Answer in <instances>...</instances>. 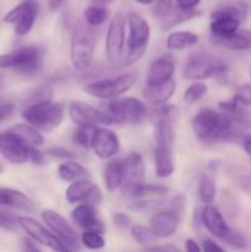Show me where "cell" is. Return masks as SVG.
Here are the masks:
<instances>
[{"instance_id": "6da1fadb", "label": "cell", "mask_w": 251, "mask_h": 252, "mask_svg": "<svg viewBox=\"0 0 251 252\" xmlns=\"http://www.w3.org/2000/svg\"><path fill=\"white\" fill-rule=\"evenodd\" d=\"M192 129L196 137L206 144L233 139L238 133L233 129L228 118L212 108H202L192 120Z\"/></svg>"}, {"instance_id": "7a4b0ae2", "label": "cell", "mask_w": 251, "mask_h": 252, "mask_svg": "<svg viewBox=\"0 0 251 252\" xmlns=\"http://www.w3.org/2000/svg\"><path fill=\"white\" fill-rule=\"evenodd\" d=\"M22 117L37 129L51 132L61 126L64 118V107L51 100L41 101L27 106L22 112Z\"/></svg>"}, {"instance_id": "3957f363", "label": "cell", "mask_w": 251, "mask_h": 252, "mask_svg": "<svg viewBox=\"0 0 251 252\" xmlns=\"http://www.w3.org/2000/svg\"><path fill=\"white\" fill-rule=\"evenodd\" d=\"M95 36L93 32L79 24L74 27L70 39V59L74 69L80 73L90 68L95 53Z\"/></svg>"}, {"instance_id": "277c9868", "label": "cell", "mask_w": 251, "mask_h": 252, "mask_svg": "<svg viewBox=\"0 0 251 252\" xmlns=\"http://www.w3.org/2000/svg\"><path fill=\"white\" fill-rule=\"evenodd\" d=\"M129 30L128 36V53L125 59V64L135 63L147 51L148 43L150 39V27L147 20L137 12H128L126 16Z\"/></svg>"}, {"instance_id": "5b68a950", "label": "cell", "mask_w": 251, "mask_h": 252, "mask_svg": "<svg viewBox=\"0 0 251 252\" xmlns=\"http://www.w3.org/2000/svg\"><path fill=\"white\" fill-rule=\"evenodd\" d=\"M225 62L213 54L196 52L187 58L185 64V76L191 80L220 76L226 73Z\"/></svg>"}, {"instance_id": "8992f818", "label": "cell", "mask_w": 251, "mask_h": 252, "mask_svg": "<svg viewBox=\"0 0 251 252\" xmlns=\"http://www.w3.org/2000/svg\"><path fill=\"white\" fill-rule=\"evenodd\" d=\"M137 81V74L134 71L122 74L117 78L102 79L89 83L84 86V91L88 95L96 98H116L127 93Z\"/></svg>"}, {"instance_id": "52a82bcc", "label": "cell", "mask_w": 251, "mask_h": 252, "mask_svg": "<svg viewBox=\"0 0 251 252\" xmlns=\"http://www.w3.org/2000/svg\"><path fill=\"white\" fill-rule=\"evenodd\" d=\"M108 111L118 123L140 122L148 115V108L144 103L135 97L113 98L108 103Z\"/></svg>"}, {"instance_id": "ba28073f", "label": "cell", "mask_w": 251, "mask_h": 252, "mask_svg": "<svg viewBox=\"0 0 251 252\" xmlns=\"http://www.w3.org/2000/svg\"><path fill=\"white\" fill-rule=\"evenodd\" d=\"M69 116L71 121L78 126H96L98 125H113L118 123L112 115L102 112L97 108L93 107L84 101H73L69 105Z\"/></svg>"}, {"instance_id": "9c48e42d", "label": "cell", "mask_w": 251, "mask_h": 252, "mask_svg": "<svg viewBox=\"0 0 251 252\" xmlns=\"http://www.w3.org/2000/svg\"><path fill=\"white\" fill-rule=\"evenodd\" d=\"M41 216L44 223L58 236L59 240L68 249V251H74L80 249L78 234H76L73 226L69 224V221L63 216L52 211V209H44Z\"/></svg>"}, {"instance_id": "30bf717a", "label": "cell", "mask_w": 251, "mask_h": 252, "mask_svg": "<svg viewBox=\"0 0 251 252\" xmlns=\"http://www.w3.org/2000/svg\"><path fill=\"white\" fill-rule=\"evenodd\" d=\"M37 11H38V6L34 0H25L5 15L4 22L14 24L15 33L17 36H25L33 27Z\"/></svg>"}, {"instance_id": "8fae6325", "label": "cell", "mask_w": 251, "mask_h": 252, "mask_svg": "<svg viewBox=\"0 0 251 252\" xmlns=\"http://www.w3.org/2000/svg\"><path fill=\"white\" fill-rule=\"evenodd\" d=\"M126 16L122 12H116L110 22L106 36V54L111 63H116L125 51Z\"/></svg>"}, {"instance_id": "7c38bea8", "label": "cell", "mask_w": 251, "mask_h": 252, "mask_svg": "<svg viewBox=\"0 0 251 252\" xmlns=\"http://www.w3.org/2000/svg\"><path fill=\"white\" fill-rule=\"evenodd\" d=\"M19 226L27 233V235L41 245L47 246L56 251H68L63 243L58 239L56 234L51 233L48 229L44 228L41 223L30 217H19L17 218Z\"/></svg>"}, {"instance_id": "4fadbf2b", "label": "cell", "mask_w": 251, "mask_h": 252, "mask_svg": "<svg viewBox=\"0 0 251 252\" xmlns=\"http://www.w3.org/2000/svg\"><path fill=\"white\" fill-rule=\"evenodd\" d=\"M66 199L71 204H91L97 206L102 201V191L93 181L76 180L66 189Z\"/></svg>"}, {"instance_id": "5bb4252c", "label": "cell", "mask_w": 251, "mask_h": 252, "mask_svg": "<svg viewBox=\"0 0 251 252\" xmlns=\"http://www.w3.org/2000/svg\"><path fill=\"white\" fill-rule=\"evenodd\" d=\"M30 147L11 130L0 133V154L12 164L29 161Z\"/></svg>"}, {"instance_id": "9a60e30c", "label": "cell", "mask_w": 251, "mask_h": 252, "mask_svg": "<svg viewBox=\"0 0 251 252\" xmlns=\"http://www.w3.org/2000/svg\"><path fill=\"white\" fill-rule=\"evenodd\" d=\"M91 148L100 159H110L120 152L121 143L112 129L107 127H96L91 140Z\"/></svg>"}, {"instance_id": "2e32d148", "label": "cell", "mask_w": 251, "mask_h": 252, "mask_svg": "<svg viewBox=\"0 0 251 252\" xmlns=\"http://www.w3.org/2000/svg\"><path fill=\"white\" fill-rule=\"evenodd\" d=\"M220 112L228 118L231 127L236 133L251 127V112L248 110V106L241 103L240 101L233 97L228 102L219 103Z\"/></svg>"}, {"instance_id": "e0dca14e", "label": "cell", "mask_w": 251, "mask_h": 252, "mask_svg": "<svg viewBox=\"0 0 251 252\" xmlns=\"http://www.w3.org/2000/svg\"><path fill=\"white\" fill-rule=\"evenodd\" d=\"M180 217L181 214L171 208L160 211L155 213L150 219V228L153 229L157 238H170L176 233L177 228H179Z\"/></svg>"}, {"instance_id": "ac0fdd59", "label": "cell", "mask_w": 251, "mask_h": 252, "mask_svg": "<svg viewBox=\"0 0 251 252\" xmlns=\"http://www.w3.org/2000/svg\"><path fill=\"white\" fill-rule=\"evenodd\" d=\"M94 207L95 206L86 203L79 204L73 211V219L84 230L103 234L106 231V225Z\"/></svg>"}, {"instance_id": "d6986e66", "label": "cell", "mask_w": 251, "mask_h": 252, "mask_svg": "<svg viewBox=\"0 0 251 252\" xmlns=\"http://www.w3.org/2000/svg\"><path fill=\"white\" fill-rule=\"evenodd\" d=\"M175 73V61L171 54H162L150 65L147 75V85H159L172 79Z\"/></svg>"}, {"instance_id": "ffe728a7", "label": "cell", "mask_w": 251, "mask_h": 252, "mask_svg": "<svg viewBox=\"0 0 251 252\" xmlns=\"http://www.w3.org/2000/svg\"><path fill=\"white\" fill-rule=\"evenodd\" d=\"M201 217L207 230L213 234L214 236H217L219 240L223 241V239L228 235L231 228L226 224L225 219H224L223 214L219 212V209L208 204L202 209Z\"/></svg>"}, {"instance_id": "44dd1931", "label": "cell", "mask_w": 251, "mask_h": 252, "mask_svg": "<svg viewBox=\"0 0 251 252\" xmlns=\"http://www.w3.org/2000/svg\"><path fill=\"white\" fill-rule=\"evenodd\" d=\"M155 171L161 179L171 176L175 171L174 144L157 143L155 148Z\"/></svg>"}, {"instance_id": "7402d4cb", "label": "cell", "mask_w": 251, "mask_h": 252, "mask_svg": "<svg viewBox=\"0 0 251 252\" xmlns=\"http://www.w3.org/2000/svg\"><path fill=\"white\" fill-rule=\"evenodd\" d=\"M123 185L143 182L145 176V165L143 157L138 153H132L122 161Z\"/></svg>"}, {"instance_id": "603a6c76", "label": "cell", "mask_w": 251, "mask_h": 252, "mask_svg": "<svg viewBox=\"0 0 251 252\" xmlns=\"http://www.w3.org/2000/svg\"><path fill=\"white\" fill-rule=\"evenodd\" d=\"M122 192L125 196L135 199L160 198L167 193V189L160 185H150L137 182V184L122 185Z\"/></svg>"}, {"instance_id": "cb8c5ba5", "label": "cell", "mask_w": 251, "mask_h": 252, "mask_svg": "<svg viewBox=\"0 0 251 252\" xmlns=\"http://www.w3.org/2000/svg\"><path fill=\"white\" fill-rule=\"evenodd\" d=\"M175 91H176V83L170 79L166 83L159 85H147L142 95L148 102L153 105H160V103H166L174 96Z\"/></svg>"}, {"instance_id": "d4e9b609", "label": "cell", "mask_w": 251, "mask_h": 252, "mask_svg": "<svg viewBox=\"0 0 251 252\" xmlns=\"http://www.w3.org/2000/svg\"><path fill=\"white\" fill-rule=\"evenodd\" d=\"M0 206L11 207L27 213L34 211L33 202L21 191L12 189H0Z\"/></svg>"}, {"instance_id": "484cf974", "label": "cell", "mask_w": 251, "mask_h": 252, "mask_svg": "<svg viewBox=\"0 0 251 252\" xmlns=\"http://www.w3.org/2000/svg\"><path fill=\"white\" fill-rule=\"evenodd\" d=\"M25 57L21 66L16 71L25 74V75H32L41 70L43 64V49L38 46H25Z\"/></svg>"}, {"instance_id": "4316f807", "label": "cell", "mask_w": 251, "mask_h": 252, "mask_svg": "<svg viewBox=\"0 0 251 252\" xmlns=\"http://www.w3.org/2000/svg\"><path fill=\"white\" fill-rule=\"evenodd\" d=\"M213 43L229 51H251V31L238 30L228 38H213Z\"/></svg>"}, {"instance_id": "83f0119b", "label": "cell", "mask_w": 251, "mask_h": 252, "mask_svg": "<svg viewBox=\"0 0 251 252\" xmlns=\"http://www.w3.org/2000/svg\"><path fill=\"white\" fill-rule=\"evenodd\" d=\"M211 32L213 38H228L239 30L241 22L235 17L218 16L212 17Z\"/></svg>"}, {"instance_id": "f1b7e54d", "label": "cell", "mask_w": 251, "mask_h": 252, "mask_svg": "<svg viewBox=\"0 0 251 252\" xmlns=\"http://www.w3.org/2000/svg\"><path fill=\"white\" fill-rule=\"evenodd\" d=\"M212 17L218 16H229L235 17L240 22H244L248 16V5L241 0H234V1L226 2V4L220 5L216 10L212 11Z\"/></svg>"}, {"instance_id": "f546056e", "label": "cell", "mask_w": 251, "mask_h": 252, "mask_svg": "<svg viewBox=\"0 0 251 252\" xmlns=\"http://www.w3.org/2000/svg\"><path fill=\"white\" fill-rule=\"evenodd\" d=\"M198 42V36L189 31H176L169 34L166 38V46L169 49L181 51L189 48Z\"/></svg>"}, {"instance_id": "4dcf8cb0", "label": "cell", "mask_w": 251, "mask_h": 252, "mask_svg": "<svg viewBox=\"0 0 251 252\" xmlns=\"http://www.w3.org/2000/svg\"><path fill=\"white\" fill-rule=\"evenodd\" d=\"M105 184L110 192H115L123 185V170L121 160H112L105 169Z\"/></svg>"}, {"instance_id": "1f68e13d", "label": "cell", "mask_w": 251, "mask_h": 252, "mask_svg": "<svg viewBox=\"0 0 251 252\" xmlns=\"http://www.w3.org/2000/svg\"><path fill=\"white\" fill-rule=\"evenodd\" d=\"M58 174L62 180L66 182H74L76 180H80L88 175L85 167L79 162L74 161V160H66L58 167Z\"/></svg>"}, {"instance_id": "d6a6232c", "label": "cell", "mask_w": 251, "mask_h": 252, "mask_svg": "<svg viewBox=\"0 0 251 252\" xmlns=\"http://www.w3.org/2000/svg\"><path fill=\"white\" fill-rule=\"evenodd\" d=\"M10 130H11L12 133H15L19 138H21V139L29 145L39 147V145L43 144L44 142L41 133L37 130V128H34L33 126L31 125H22V123H20V125L14 126Z\"/></svg>"}, {"instance_id": "836d02e7", "label": "cell", "mask_w": 251, "mask_h": 252, "mask_svg": "<svg viewBox=\"0 0 251 252\" xmlns=\"http://www.w3.org/2000/svg\"><path fill=\"white\" fill-rule=\"evenodd\" d=\"M157 107L153 108L148 115L153 122H159V121H166V122H172L179 118L180 110L177 106L169 105V103H160L155 105Z\"/></svg>"}, {"instance_id": "e575fe53", "label": "cell", "mask_w": 251, "mask_h": 252, "mask_svg": "<svg viewBox=\"0 0 251 252\" xmlns=\"http://www.w3.org/2000/svg\"><path fill=\"white\" fill-rule=\"evenodd\" d=\"M197 15H199V11H197L196 9L193 10H184L180 9L179 6L176 9L172 7L170 10L169 14L164 17L162 20V27L164 29H170V27L175 26V25H179L181 22L187 21V20L192 19V17H196Z\"/></svg>"}, {"instance_id": "d590c367", "label": "cell", "mask_w": 251, "mask_h": 252, "mask_svg": "<svg viewBox=\"0 0 251 252\" xmlns=\"http://www.w3.org/2000/svg\"><path fill=\"white\" fill-rule=\"evenodd\" d=\"M108 10L106 6H100V5H93L86 7L84 10V17H85L86 22L91 26H100V25L105 24L106 20L108 19Z\"/></svg>"}, {"instance_id": "8d00e7d4", "label": "cell", "mask_w": 251, "mask_h": 252, "mask_svg": "<svg viewBox=\"0 0 251 252\" xmlns=\"http://www.w3.org/2000/svg\"><path fill=\"white\" fill-rule=\"evenodd\" d=\"M198 194L201 201L207 204H211L216 198V185H214L213 180L207 175H203L199 180Z\"/></svg>"}, {"instance_id": "74e56055", "label": "cell", "mask_w": 251, "mask_h": 252, "mask_svg": "<svg viewBox=\"0 0 251 252\" xmlns=\"http://www.w3.org/2000/svg\"><path fill=\"white\" fill-rule=\"evenodd\" d=\"M208 91V86L204 83H201V81H197V83H193L192 85H189L188 88L186 89L184 95V100L187 105H193L197 101L201 100L204 95Z\"/></svg>"}, {"instance_id": "f35d334b", "label": "cell", "mask_w": 251, "mask_h": 252, "mask_svg": "<svg viewBox=\"0 0 251 252\" xmlns=\"http://www.w3.org/2000/svg\"><path fill=\"white\" fill-rule=\"evenodd\" d=\"M22 61H24V48L21 47V48L15 49L10 53L0 56V69L12 68L17 70V68L21 65Z\"/></svg>"}, {"instance_id": "ab89813d", "label": "cell", "mask_w": 251, "mask_h": 252, "mask_svg": "<svg viewBox=\"0 0 251 252\" xmlns=\"http://www.w3.org/2000/svg\"><path fill=\"white\" fill-rule=\"evenodd\" d=\"M95 128L94 126H78L73 134L74 142L83 148H90Z\"/></svg>"}, {"instance_id": "60d3db41", "label": "cell", "mask_w": 251, "mask_h": 252, "mask_svg": "<svg viewBox=\"0 0 251 252\" xmlns=\"http://www.w3.org/2000/svg\"><path fill=\"white\" fill-rule=\"evenodd\" d=\"M130 235L139 244H150L157 240V235L153 229L144 225H133L130 228Z\"/></svg>"}, {"instance_id": "b9f144b4", "label": "cell", "mask_w": 251, "mask_h": 252, "mask_svg": "<svg viewBox=\"0 0 251 252\" xmlns=\"http://www.w3.org/2000/svg\"><path fill=\"white\" fill-rule=\"evenodd\" d=\"M81 243L85 248L90 249V250H100L105 246L106 241L101 235V233L85 230L81 235Z\"/></svg>"}, {"instance_id": "7bdbcfd3", "label": "cell", "mask_w": 251, "mask_h": 252, "mask_svg": "<svg viewBox=\"0 0 251 252\" xmlns=\"http://www.w3.org/2000/svg\"><path fill=\"white\" fill-rule=\"evenodd\" d=\"M223 243L229 245L230 248L239 249V250H243L248 245V241H246L245 236L240 233V231L235 230V229L231 228L230 231L228 233V235L223 239Z\"/></svg>"}, {"instance_id": "ee69618b", "label": "cell", "mask_w": 251, "mask_h": 252, "mask_svg": "<svg viewBox=\"0 0 251 252\" xmlns=\"http://www.w3.org/2000/svg\"><path fill=\"white\" fill-rule=\"evenodd\" d=\"M19 225L17 223V218L11 213H7V212L0 211V228L5 229V230L15 231L16 230V226Z\"/></svg>"}, {"instance_id": "f6af8a7d", "label": "cell", "mask_w": 251, "mask_h": 252, "mask_svg": "<svg viewBox=\"0 0 251 252\" xmlns=\"http://www.w3.org/2000/svg\"><path fill=\"white\" fill-rule=\"evenodd\" d=\"M234 97L248 107H251V83L239 86Z\"/></svg>"}, {"instance_id": "bcb514c9", "label": "cell", "mask_w": 251, "mask_h": 252, "mask_svg": "<svg viewBox=\"0 0 251 252\" xmlns=\"http://www.w3.org/2000/svg\"><path fill=\"white\" fill-rule=\"evenodd\" d=\"M51 97H52L51 88L47 85H42L31 94L30 100H31V103H36V102H41V101H48L51 100ZM31 103H30V105H31Z\"/></svg>"}, {"instance_id": "7dc6e473", "label": "cell", "mask_w": 251, "mask_h": 252, "mask_svg": "<svg viewBox=\"0 0 251 252\" xmlns=\"http://www.w3.org/2000/svg\"><path fill=\"white\" fill-rule=\"evenodd\" d=\"M235 181L238 186L243 189L245 193L251 197V172L240 171L235 174Z\"/></svg>"}, {"instance_id": "c3c4849f", "label": "cell", "mask_w": 251, "mask_h": 252, "mask_svg": "<svg viewBox=\"0 0 251 252\" xmlns=\"http://www.w3.org/2000/svg\"><path fill=\"white\" fill-rule=\"evenodd\" d=\"M112 219L115 225L117 226L118 229H121V230H127V229L132 228L133 226L130 217L128 216V214L122 213V212H117V213L113 214Z\"/></svg>"}, {"instance_id": "681fc988", "label": "cell", "mask_w": 251, "mask_h": 252, "mask_svg": "<svg viewBox=\"0 0 251 252\" xmlns=\"http://www.w3.org/2000/svg\"><path fill=\"white\" fill-rule=\"evenodd\" d=\"M157 4L154 7V14L155 16L160 17V19H164L167 14L170 12V10L172 9V0H155Z\"/></svg>"}, {"instance_id": "f907efd6", "label": "cell", "mask_w": 251, "mask_h": 252, "mask_svg": "<svg viewBox=\"0 0 251 252\" xmlns=\"http://www.w3.org/2000/svg\"><path fill=\"white\" fill-rule=\"evenodd\" d=\"M47 155L52 158H57V159L62 160H73L75 159V154H73L71 152H69L68 149H64V148H51V149H47L46 152Z\"/></svg>"}, {"instance_id": "816d5d0a", "label": "cell", "mask_w": 251, "mask_h": 252, "mask_svg": "<svg viewBox=\"0 0 251 252\" xmlns=\"http://www.w3.org/2000/svg\"><path fill=\"white\" fill-rule=\"evenodd\" d=\"M15 112V105L11 102H1L0 103V123L5 122L7 118L12 116Z\"/></svg>"}, {"instance_id": "f5cc1de1", "label": "cell", "mask_w": 251, "mask_h": 252, "mask_svg": "<svg viewBox=\"0 0 251 252\" xmlns=\"http://www.w3.org/2000/svg\"><path fill=\"white\" fill-rule=\"evenodd\" d=\"M29 161H31L34 165H42L44 162V155L39 152L38 149L34 148V145L30 147L29 152Z\"/></svg>"}, {"instance_id": "db71d44e", "label": "cell", "mask_w": 251, "mask_h": 252, "mask_svg": "<svg viewBox=\"0 0 251 252\" xmlns=\"http://www.w3.org/2000/svg\"><path fill=\"white\" fill-rule=\"evenodd\" d=\"M176 5L180 9L184 10H193L199 5L201 0H175Z\"/></svg>"}, {"instance_id": "11a10c76", "label": "cell", "mask_w": 251, "mask_h": 252, "mask_svg": "<svg viewBox=\"0 0 251 252\" xmlns=\"http://www.w3.org/2000/svg\"><path fill=\"white\" fill-rule=\"evenodd\" d=\"M203 249L206 252H223L224 249L221 246H219L218 244L214 243L211 239H207V240L203 241Z\"/></svg>"}, {"instance_id": "9f6ffc18", "label": "cell", "mask_w": 251, "mask_h": 252, "mask_svg": "<svg viewBox=\"0 0 251 252\" xmlns=\"http://www.w3.org/2000/svg\"><path fill=\"white\" fill-rule=\"evenodd\" d=\"M22 249L26 251H39L41 249L36 245V241L32 239H22Z\"/></svg>"}, {"instance_id": "6f0895ef", "label": "cell", "mask_w": 251, "mask_h": 252, "mask_svg": "<svg viewBox=\"0 0 251 252\" xmlns=\"http://www.w3.org/2000/svg\"><path fill=\"white\" fill-rule=\"evenodd\" d=\"M148 251H167V252H175L180 251L176 246L165 245V246H153V248H148Z\"/></svg>"}, {"instance_id": "680465c9", "label": "cell", "mask_w": 251, "mask_h": 252, "mask_svg": "<svg viewBox=\"0 0 251 252\" xmlns=\"http://www.w3.org/2000/svg\"><path fill=\"white\" fill-rule=\"evenodd\" d=\"M186 250L188 252H199L202 250L201 248L198 246V244L196 243L194 240H192V239H187L186 241Z\"/></svg>"}, {"instance_id": "91938a15", "label": "cell", "mask_w": 251, "mask_h": 252, "mask_svg": "<svg viewBox=\"0 0 251 252\" xmlns=\"http://www.w3.org/2000/svg\"><path fill=\"white\" fill-rule=\"evenodd\" d=\"M243 144H244V149H245V152L248 153L249 157H251V134L244 135Z\"/></svg>"}, {"instance_id": "94428289", "label": "cell", "mask_w": 251, "mask_h": 252, "mask_svg": "<svg viewBox=\"0 0 251 252\" xmlns=\"http://www.w3.org/2000/svg\"><path fill=\"white\" fill-rule=\"evenodd\" d=\"M64 1L65 0H49V9H51V11H57L64 4Z\"/></svg>"}, {"instance_id": "6125c7cd", "label": "cell", "mask_w": 251, "mask_h": 252, "mask_svg": "<svg viewBox=\"0 0 251 252\" xmlns=\"http://www.w3.org/2000/svg\"><path fill=\"white\" fill-rule=\"evenodd\" d=\"M111 2H113V0H91V4L100 5V6H107Z\"/></svg>"}, {"instance_id": "be15d7a7", "label": "cell", "mask_w": 251, "mask_h": 252, "mask_svg": "<svg viewBox=\"0 0 251 252\" xmlns=\"http://www.w3.org/2000/svg\"><path fill=\"white\" fill-rule=\"evenodd\" d=\"M134 1H137L138 4H142V5H152L154 4L155 0H134Z\"/></svg>"}, {"instance_id": "e7e4bbea", "label": "cell", "mask_w": 251, "mask_h": 252, "mask_svg": "<svg viewBox=\"0 0 251 252\" xmlns=\"http://www.w3.org/2000/svg\"><path fill=\"white\" fill-rule=\"evenodd\" d=\"M2 170H4V167H2V165L0 164V174H1V172H2Z\"/></svg>"}, {"instance_id": "03108f58", "label": "cell", "mask_w": 251, "mask_h": 252, "mask_svg": "<svg viewBox=\"0 0 251 252\" xmlns=\"http://www.w3.org/2000/svg\"><path fill=\"white\" fill-rule=\"evenodd\" d=\"M1 83H2V76L0 75V86H1Z\"/></svg>"}]
</instances>
